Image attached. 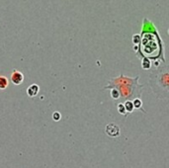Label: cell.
<instances>
[{
	"label": "cell",
	"mask_w": 169,
	"mask_h": 168,
	"mask_svg": "<svg viewBox=\"0 0 169 168\" xmlns=\"http://www.w3.org/2000/svg\"><path fill=\"white\" fill-rule=\"evenodd\" d=\"M151 67V61L150 59H144L141 60V68L142 69H149Z\"/></svg>",
	"instance_id": "obj_11"
},
{
	"label": "cell",
	"mask_w": 169,
	"mask_h": 168,
	"mask_svg": "<svg viewBox=\"0 0 169 168\" xmlns=\"http://www.w3.org/2000/svg\"><path fill=\"white\" fill-rule=\"evenodd\" d=\"M124 106H125V108H126V111L128 114H130V113H133V101H126V102L124 103Z\"/></svg>",
	"instance_id": "obj_9"
},
{
	"label": "cell",
	"mask_w": 169,
	"mask_h": 168,
	"mask_svg": "<svg viewBox=\"0 0 169 168\" xmlns=\"http://www.w3.org/2000/svg\"><path fill=\"white\" fill-rule=\"evenodd\" d=\"M132 42H133V44L135 46H137L140 44V35H139V34H136V35H133V39H132Z\"/></svg>",
	"instance_id": "obj_13"
},
{
	"label": "cell",
	"mask_w": 169,
	"mask_h": 168,
	"mask_svg": "<svg viewBox=\"0 0 169 168\" xmlns=\"http://www.w3.org/2000/svg\"><path fill=\"white\" fill-rule=\"evenodd\" d=\"M162 41L158 33H141L140 52L144 59H156L163 55Z\"/></svg>",
	"instance_id": "obj_3"
},
{
	"label": "cell",
	"mask_w": 169,
	"mask_h": 168,
	"mask_svg": "<svg viewBox=\"0 0 169 168\" xmlns=\"http://www.w3.org/2000/svg\"><path fill=\"white\" fill-rule=\"evenodd\" d=\"M111 96H112V98L115 100L120 99V94H119L118 90H116V89H111Z\"/></svg>",
	"instance_id": "obj_14"
},
{
	"label": "cell",
	"mask_w": 169,
	"mask_h": 168,
	"mask_svg": "<svg viewBox=\"0 0 169 168\" xmlns=\"http://www.w3.org/2000/svg\"><path fill=\"white\" fill-rule=\"evenodd\" d=\"M105 132L106 134L109 136H112V138H116L120 135V128L116 125V124L110 123L106 126L105 128Z\"/></svg>",
	"instance_id": "obj_4"
},
{
	"label": "cell",
	"mask_w": 169,
	"mask_h": 168,
	"mask_svg": "<svg viewBox=\"0 0 169 168\" xmlns=\"http://www.w3.org/2000/svg\"><path fill=\"white\" fill-rule=\"evenodd\" d=\"M133 108L135 109H140V111H142L144 113H146L144 109H142V102L140 99H135L133 101Z\"/></svg>",
	"instance_id": "obj_10"
},
{
	"label": "cell",
	"mask_w": 169,
	"mask_h": 168,
	"mask_svg": "<svg viewBox=\"0 0 169 168\" xmlns=\"http://www.w3.org/2000/svg\"><path fill=\"white\" fill-rule=\"evenodd\" d=\"M148 85L158 99H169V63L157 65L149 73Z\"/></svg>",
	"instance_id": "obj_2"
},
{
	"label": "cell",
	"mask_w": 169,
	"mask_h": 168,
	"mask_svg": "<svg viewBox=\"0 0 169 168\" xmlns=\"http://www.w3.org/2000/svg\"><path fill=\"white\" fill-rule=\"evenodd\" d=\"M11 81L15 85H20L24 81V74L18 70H14L11 73Z\"/></svg>",
	"instance_id": "obj_6"
},
{
	"label": "cell",
	"mask_w": 169,
	"mask_h": 168,
	"mask_svg": "<svg viewBox=\"0 0 169 168\" xmlns=\"http://www.w3.org/2000/svg\"><path fill=\"white\" fill-rule=\"evenodd\" d=\"M141 33H158L155 26L151 23V22L144 18V23H142V32Z\"/></svg>",
	"instance_id": "obj_5"
},
{
	"label": "cell",
	"mask_w": 169,
	"mask_h": 168,
	"mask_svg": "<svg viewBox=\"0 0 169 168\" xmlns=\"http://www.w3.org/2000/svg\"><path fill=\"white\" fill-rule=\"evenodd\" d=\"M139 80L140 76L132 78L121 74L118 77L110 79L108 85L105 86V89L118 90L120 94V99H122L124 102L133 101L135 99H140L144 85L140 84Z\"/></svg>",
	"instance_id": "obj_1"
},
{
	"label": "cell",
	"mask_w": 169,
	"mask_h": 168,
	"mask_svg": "<svg viewBox=\"0 0 169 168\" xmlns=\"http://www.w3.org/2000/svg\"><path fill=\"white\" fill-rule=\"evenodd\" d=\"M9 85V80L8 78L3 76V75H0V89L1 90H4L6 89Z\"/></svg>",
	"instance_id": "obj_8"
},
{
	"label": "cell",
	"mask_w": 169,
	"mask_h": 168,
	"mask_svg": "<svg viewBox=\"0 0 169 168\" xmlns=\"http://www.w3.org/2000/svg\"><path fill=\"white\" fill-rule=\"evenodd\" d=\"M118 111H119V113L121 114V115H124L125 117H127L128 116V113H127V111H126V108H125V106H124V103H119L118 104Z\"/></svg>",
	"instance_id": "obj_12"
},
{
	"label": "cell",
	"mask_w": 169,
	"mask_h": 168,
	"mask_svg": "<svg viewBox=\"0 0 169 168\" xmlns=\"http://www.w3.org/2000/svg\"><path fill=\"white\" fill-rule=\"evenodd\" d=\"M60 119H61V116H60V112H53L52 113V120L53 121L57 122V121H60Z\"/></svg>",
	"instance_id": "obj_15"
},
{
	"label": "cell",
	"mask_w": 169,
	"mask_h": 168,
	"mask_svg": "<svg viewBox=\"0 0 169 168\" xmlns=\"http://www.w3.org/2000/svg\"><path fill=\"white\" fill-rule=\"evenodd\" d=\"M40 92V87L37 85V84H32L30 85L28 88H27V94L30 97H35L39 94Z\"/></svg>",
	"instance_id": "obj_7"
}]
</instances>
